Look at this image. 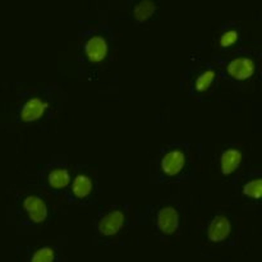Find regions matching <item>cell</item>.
<instances>
[{"label":"cell","mask_w":262,"mask_h":262,"mask_svg":"<svg viewBox=\"0 0 262 262\" xmlns=\"http://www.w3.org/2000/svg\"><path fill=\"white\" fill-rule=\"evenodd\" d=\"M71 182V176L67 169L63 168H56L49 173V183L53 188L61 189L66 188Z\"/></svg>","instance_id":"11"},{"label":"cell","mask_w":262,"mask_h":262,"mask_svg":"<svg viewBox=\"0 0 262 262\" xmlns=\"http://www.w3.org/2000/svg\"><path fill=\"white\" fill-rule=\"evenodd\" d=\"M49 104L46 101H43L42 99H38V97H32V99L28 100L25 105L20 109V120L23 123H32L36 122L37 119H40L43 115V113L48 109Z\"/></svg>","instance_id":"5"},{"label":"cell","mask_w":262,"mask_h":262,"mask_svg":"<svg viewBox=\"0 0 262 262\" xmlns=\"http://www.w3.org/2000/svg\"><path fill=\"white\" fill-rule=\"evenodd\" d=\"M158 228L160 232L165 235H171L177 232L179 225V214L176 207L166 206L163 207L158 212Z\"/></svg>","instance_id":"3"},{"label":"cell","mask_w":262,"mask_h":262,"mask_svg":"<svg viewBox=\"0 0 262 262\" xmlns=\"http://www.w3.org/2000/svg\"><path fill=\"white\" fill-rule=\"evenodd\" d=\"M230 230H232V225H230L229 219L219 215L210 223L207 228V238L211 242H222L227 239L228 235L230 234Z\"/></svg>","instance_id":"8"},{"label":"cell","mask_w":262,"mask_h":262,"mask_svg":"<svg viewBox=\"0 0 262 262\" xmlns=\"http://www.w3.org/2000/svg\"><path fill=\"white\" fill-rule=\"evenodd\" d=\"M124 214L119 210H113L107 212L99 222V230L105 237H113L122 230L124 225Z\"/></svg>","instance_id":"2"},{"label":"cell","mask_w":262,"mask_h":262,"mask_svg":"<svg viewBox=\"0 0 262 262\" xmlns=\"http://www.w3.org/2000/svg\"><path fill=\"white\" fill-rule=\"evenodd\" d=\"M214 79H215V72L214 71L209 69V71L204 72V73H202L201 76L197 78L196 83H194L196 91L205 92L210 86H211V83L214 82Z\"/></svg>","instance_id":"14"},{"label":"cell","mask_w":262,"mask_h":262,"mask_svg":"<svg viewBox=\"0 0 262 262\" xmlns=\"http://www.w3.org/2000/svg\"><path fill=\"white\" fill-rule=\"evenodd\" d=\"M241 161H242V152L238 148L232 147L225 150L220 159V168H222L223 174L228 176V174L234 173L239 166Z\"/></svg>","instance_id":"9"},{"label":"cell","mask_w":262,"mask_h":262,"mask_svg":"<svg viewBox=\"0 0 262 262\" xmlns=\"http://www.w3.org/2000/svg\"><path fill=\"white\" fill-rule=\"evenodd\" d=\"M237 41H238V32L234 30H230V31H227V32L220 37V45H222L223 48H228V46L234 45Z\"/></svg>","instance_id":"16"},{"label":"cell","mask_w":262,"mask_h":262,"mask_svg":"<svg viewBox=\"0 0 262 262\" xmlns=\"http://www.w3.org/2000/svg\"><path fill=\"white\" fill-rule=\"evenodd\" d=\"M23 209L28 212L31 222L36 224L43 223L48 217V207L43 200L38 196H28L23 201Z\"/></svg>","instance_id":"4"},{"label":"cell","mask_w":262,"mask_h":262,"mask_svg":"<svg viewBox=\"0 0 262 262\" xmlns=\"http://www.w3.org/2000/svg\"><path fill=\"white\" fill-rule=\"evenodd\" d=\"M261 187H262V182L260 178L255 179V181L248 182L247 184L245 186V192L246 196L251 197V199H260L261 197Z\"/></svg>","instance_id":"15"},{"label":"cell","mask_w":262,"mask_h":262,"mask_svg":"<svg viewBox=\"0 0 262 262\" xmlns=\"http://www.w3.org/2000/svg\"><path fill=\"white\" fill-rule=\"evenodd\" d=\"M84 54L92 63H100L106 58L107 43L101 36H94L84 45Z\"/></svg>","instance_id":"7"},{"label":"cell","mask_w":262,"mask_h":262,"mask_svg":"<svg viewBox=\"0 0 262 262\" xmlns=\"http://www.w3.org/2000/svg\"><path fill=\"white\" fill-rule=\"evenodd\" d=\"M186 164V156H184L183 151L178 150H170L165 154L161 161V168L166 176H177L182 169L184 168Z\"/></svg>","instance_id":"6"},{"label":"cell","mask_w":262,"mask_h":262,"mask_svg":"<svg viewBox=\"0 0 262 262\" xmlns=\"http://www.w3.org/2000/svg\"><path fill=\"white\" fill-rule=\"evenodd\" d=\"M55 261V252L51 247H41L40 250L35 251L31 257L30 262H54Z\"/></svg>","instance_id":"13"},{"label":"cell","mask_w":262,"mask_h":262,"mask_svg":"<svg viewBox=\"0 0 262 262\" xmlns=\"http://www.w3.org/2000/svg\"><path fill=\"white\" fill-rule=\"evenodd\" d=\"M227 71L230 77L238 79V81H245V79L251 78L255 74L256 66L255 61L247 56H239L235 58L228 64Z\"/></svg>","instance_id":"1"},{"label":"cell","mask_w":262,"mask_h":262,"mask_svg":"<svg viewBox=\"0 0 262 262\" xmlns=\"http://www.w3.org/2000/svg\"><path fill=\"white\" fill-rule=\"evenodd\" d=\"M156 10V5L154 2H141L138 4H136L135 9H133V15H135V19L137 22H146L147 19H150L152 17V14Z\"/></svg>","instance_id":"12"},{"label":"cell","mask_w":262,"mask_h":262,"mask_svg":"<svg viewBox=\"0 0 262 262\" xmlns=\"http://www.w3.org/2000/svg\"><path fill=\"white\" fill-rule=\"evenodd\" d=\"M72 192L78 199L87 197L92 192V181L87 176L79 174L74 178L73 184H72Z\"/></svg>","instance_id":"10"}]
</instances>
